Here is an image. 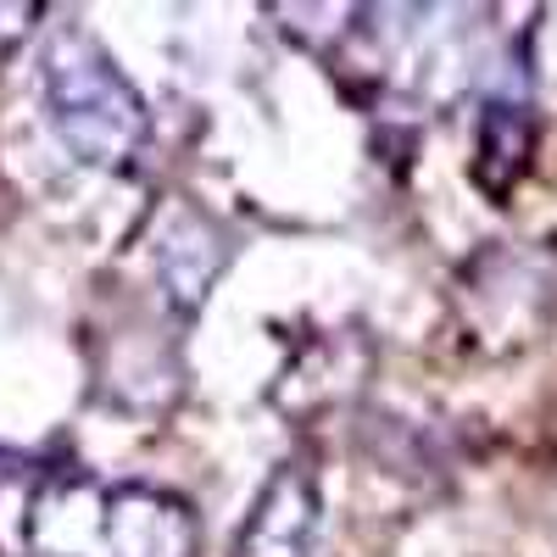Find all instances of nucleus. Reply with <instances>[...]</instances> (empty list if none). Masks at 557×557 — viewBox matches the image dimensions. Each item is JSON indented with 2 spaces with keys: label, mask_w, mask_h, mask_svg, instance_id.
<instances>
[{
  "label": "nucleus",
  "mask_w": 557,
  "mask_h": 557,
  "mask_svg": "<svg viewBox=\"0 0 557 557\" xmlns=\"http://www.w3.org/2000/svg\"><path fill=\"white\" fill-rule=\"evenodd\" d=\"M39 107L57 146L84 168H128L151 139V112L112 51L78 23H62L39 45Z\"/></svg>",
  "instance_id": "1"
},
{
  "label": "nucleus",
  "mask_w": 557,
  "mask_h": 557,
  "mask_svg": "<svg viewBox=\"0 0 557 557\" xmlns=\"http://www.w3.org/2000/svg\"><path fill=\"white\" fill-rule=\"evenodd\" d=\"M146 251H151V273H157L162 301L178 307V312H196L235 246H228V228L212 212H201L190 201H168L162 218H151V246Z\"/></svg>",
  "instance_id": "2"
},
{
  "label": "nucleus",
  "mask_w": 557,
  "mask_h": 557,
  "mask_svg": "<svg viewBox=\"0 0 557 557\" xmlns=\"http://www.w3.org/2000/svg\"><path fill=\"white\" fill-rule=\"evenodd\" d=\"M96 557H196V513L151 485H107Z\"/></svg>",
  "instance_id": "3"
},
{
  "label": "nucleus",
  "mask_w": 557,
  "mask_h": 557,
  "mask_svg": "<svg viewBox=\"0 0 557 557\" xmlns=\"http://www.w3.org/2000/svg\"><path fill=\"white\" fill-rule=\"evenodd\" d=\"M318 552V491L301 469H278L240 530V557H312Z\"/></svg>",
  "instance_id": "4"
},
{
  "label": "nucleus",
  "mask_w": 557,
  "mask_h": 557,
  "mask_svg": "<svg viewBox=\"0 0 557 557\" xmlns=\"http://www.w3.org/2000/svg\"><path fill=\"white\" fill-rule=\"evenodd\" d=\"M530 146H535L530 107L524 101H502V96L485 101L480 128H474V184L491 201H502L519 184V173L530 162Z\"/></svg>",
  "instance_id": "5"
},
{
  "label": "nucleus",
  "mask_w": 557,
  "mask_h": 557,
  "mask_svg": "<svg viewBox=\"0 0 557 557\" xmlns=\"http://www.w3.org/2000/svg\"><path fill=\"white\" fill-rule=\"evenodd\" d=\"M45 480H51V469H39L17 451H0V557H28Z\"/></svg>",
  "instance_id": "6"
}]
</instances>
